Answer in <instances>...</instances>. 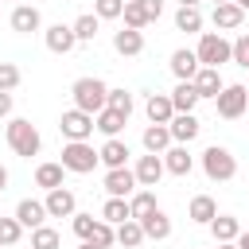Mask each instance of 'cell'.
Listing matches in <instances>:
<instances>
[{"mask_svg": "<svg viewBox=\"0 0 249 249\" xmlns=\"http://www.w3.org/2000/svg\"><path fill=\"white\" fill-rule=\"evenodd\" d=\"M70 97H74V109H82V113L97 117V113L109 105V86H105L101 78L86 74V78H78V82L70 86Z\"/></svg>", "mask_w": 249, "mask_h": 249, "instance_id": "cell-1", "label": "cell"}, {"mask_svg": "<svg viewBox=\"0 0 249 249\" xmlns=\"http://www.w3.org/2000/svg\"><path fill=\"white\" fill-rule=\"evenodd\" d=\"M4 140H8V148H12L16 156H23V160L39 156V148H43V136H39V128H35L27 117H16V121H8V128H4Z\"/></svg>", "mask_w": 249, "mask_h": 249, "instance_id": "cell-2", "label": "cell"}, {"mask_svg": "<svg viewBox=\"0 0 249 249\" xmlns=\"http://www.w3.org/2000/svg\"><path fill=\"white\" fill-rule=\"evenodd\" d=\"M195 54H198V66L218 70L222 62H233V43H226V39H222V31H202V39H198Z\"/></svg>", "mask_w": 249, "mask_h": 249, "instance_id": "cell-3", "label": "cell"}, {"mask_svg": "<svg viewBox=\"0 0 249 249\" xmlns=\"http://www.w3.org/2000/svg\"><path fill=\"white\" fill-rule=\"evenodd\" d=\"M66 171H74V175H89L97 163H101V156L93 152V144L89 140H66L62 144V160H58Z\"/></svg>", "mask_w": 249, "mask_h": 249, "instance_id": "cell-4", "label": "cell"}, {"mask_svg": "<svg viewBox=\"0 0 249 249\" xmlns=\"http://www.w3.org/2000/svg\"><path fill=\"white\" fill-rule=\"evenodd\" d=\"M202 171H206V179H210V183H230V179L237 175V160H233V152H230V148L210 144V148L202 152Z\"/></svg>", "mask_w": 249, "mask_h": 249, "instance_id": "cell-5", "label": "cell"}, {"mask_svg": "<svg viewBox=\"0 0 249 249\" xmlns=\"http://www.w3.org/2000/svg\"><path fill=\"white\" fill-rule=\"evenodd\" d=\"M214 109H218V117H222V121H237V117L249 109V89H245V86H237V82H233V86H226V89L218 93Z\"/></svg>", "mask_w": 249, "mask_h": 249, "instance_id": "cell-6", "label": "cell"}, {"mask_svg": "<svg viewBox=\"0 0 249 249\" xmlns=\"http://www.w3.org/2000/svg\"><path fill=\"white\" fill-rule=\"evenodd\" d=\"M93 117L89 113H82V109H66L62 117H58V132L66 136V140H89L93 136Z\"/></svg>", "mask_w": 249, "mask_h": 249, "instance_id": "cell-7", "label": "cell"}, {"mask_svg": "<svg viewBox=\"0 0 249 249\" xmlns=\"http://www.w3.org/2000/svg\"><path fill=\"white\" fill-rule=\"evenodd\" d=\"M136 171L132 167H113V171H105V191H109V198H132L136 195Z\"/></svg>", "mask_w": 249, "mask_h": 249, "instance_id": "cell-8", "label": "cell"}, {"mask_svg": "<svg viewBox=\"0 0 249 249\" xmlns=\"http://www.w3.org/2000/svg\"><path fill=\"white\" fill-rule=\"evenodd\" d=\"M43 43H47L51 54H70V51L78 47V35H74V27H66V23H54V27L43 31Z\"/></svg>", "mask_w": 249, "mask_h": 249, "instance_id": "cell-9", "label": "cell"}, {"mask_svg": "<svg viewBox=\"0 0 249 249\" xmlns=\"http://www.w3.org/2000/svg\"><path fill=\"white\" fill-rule=\"evenodd\" d=\"M132 171H136V183L152 191V187L163 179V171H167V167H163V156H152V152H148V156H140V160H136V167H132Z\"/></svg>", "mask_w": 249, "mask_h": 249, "instance_id": "cell-10", "label": "cell"}, {"mask_svg": "<svg viewBox=\"0 0 249 249\" xmlns=\"http://www.w3.org/2000/svg\"><path fill=\"white\" fill-rule=\"evenodd\" d=\"M47 218H51V214H47V202H39V198H19V206H16V222H19L23 230H39Z\"/></svg>", "mask_w": 249, "mask_h": 249, "instance_id": "cell-11", "label": "cell"}, {"mask_svg": "<svg viewBox=\"0 0 249 249\" xmlns=\"http://www.w3.org/2000/svg\"><path fill=\"white\" fill-rule=\"evenodd\" d=\"M47 214H51V218H74V214H78V198H74V191H66V187L47 191Z\"/></svg>", "mask_w": 249, "mask_h": 249, "instance_id": "cell-12", "label": "cell"}, {"mask_svg": "<svg viewBox=\"0 0 249 249\" xmlns=\"http://www.w3.org/2000/svg\"><path fill=\"white\" fill-rule=\"evenodd\" d=\"M39 27H43V16H39L35 4H16V8H12V31L31 35V31H39Z\"/></svg>", "mask_w": 249, "mask_h": 249, "instance_id": "cell-13", "label": "cell"}, {"mask_svg": "<svg viewBox=\"0 0 249 249\" xmlns=\"http://www.w3.org/2000/svg\"><path fill=\"white\" fill-rule=\"evenodd\" d=\"M144 113H148V121H152V124H171V117H175L171 93H148V101H144Z\"/></svg>", "mask_w": 249, "mask_h": 249, "instance_id": "cell-14", "label": "cell"}, {"mask_svg": "<svg viewBox=\"0 0 249 249\" xmlns=\"http://www.w3.org/2000/svg\"><path fill=\"white\" fill-rule=\"evenodd\" d=\"M163 167H167L171 175H179V179H183V175H191V171H195V156L187 152V144H171V148L163 152Z\"/></svg>", "mask_w": 249, "mask_h": 249, "instance_id": "cell-15", "label": "cell"}, {"mask_svg": "<svg viewBox=\"0 0 249 249\" xmlns=\"http://www.w3.org/2000/svg\"><path fill=\"white\" fill-rule=\"evenodd\" d=\"M202 66H198V54L195 51H187V47H179L175 54H171V74L179 78V82H195V74H198Z\"/></svg>", "mask_w": 249, "mask_h": 249, "instance_id": "cell-16", "label": "cell"}, {"mask_svg": "<svg viewBox=\"0 0 249 249\" xmlns=\"http://www.w3.org/2000/svg\"><path fill=\"white\" fill-rule=\"evenodd\" d=\"M167 128H171V140H175V144H191V140L198 136V128H202V124H198V117H195V113H175Z\"/></svg>", "mask_w": 249, "mask_h": 249, "instance_id": "cell-17", "label": "cell"}, {"mask_svg": "<svg viewBox=\"0 0 249 249\" xmlns=\"http://www.w3.org/2000/svg\"><path fill=\"white\" fill-rule=\"evenodd\" d=\"M97 156H101V163L113 171V167H128V156H132V152H128V144H124L121 136H113V140H105V144L97 148Z\"/></svg>", "mask_w": 249, "mask_h": 249, "instance_id": "cell-18", "label": "cell"}, {"mask_svg": "<svg viewBox=\"0 0 249 249\" xmlns=\"http://www.w3.org/2000/svg\"><path fill=\"white\" fill-rule=\"evenodd\" d=\"M140 140H144V152H152V156H163V152H167V148L175 144V140H171V128H167V124H148Z\"/></svg>", "mask_w": 249, "mask_h": 249, "instance_id": "cell-19", "label": "cell"}, {"mask_svg": "<svg viewBox=\"0 0 249 249\" xmlns=\"http://www.w3.org/2000/svg\"><path fill=\"white\" fill-rule=\"evenodd\" d=\"M210 19H214V27L218 31H233V27H241V19H245V12L230 0V4H214V12H210Z\"/></svg>", "mask_w": 249, "mask_h": 249, "instance_id": "cell-20", "label": "cell"}, {"mask_svg": "<svg viewBox=\"0 0 249 249\" xmlns=\"http://www.w3.org/2000/svg\"><path fill=\"white\" fill-rule=\"evenodd\" d=\"M187 218H191V222H198V226H210V222L218 218V202H214L210 195H195V198H191V206H187Z\"/></svg>", "mask_w": 249, "mask_h": 249, "instance_id": "cell-21", "label": "cell"}, {"mask_svg": "<svg viewBox=\"0 0 249 249\" xmlns=\"http://www.w3.org/2000/svg\"><path fill=\"white\" fill-rule=\"evenodd\" d=\"M113 51H117V54H124V58H136V54L144 51V35H140V31H132V27L117 31V35H113Z\"/></svg>", "mask_w": 249, "mask_h": 249, "instance_id": "cell-22", "label": "cell"}, {"mask_svg": "<svg viewBox=\"0 0 249 249\" xmlns=\"http://www.w3.org/2000/svg\"><path fill=\"white\" fill-rule=\"evenodd\" d=\"M195 89H198V97H214V101H218V93L226 89V82H222V74H218V70L202 66V70L195 74Z\"/></svg>", "mask_w": 249, "mask_h": 249, "instance_id": "cell-23", "label": "cell"}, {"mask_svg": "<svg viewBox=\"0 0 249 249\" xmlns=\"http://www.w3.org/2000/svg\"><path fill=\"white\" fill-rule=\"evenodd\" d=\"M210 233H214V241H218V245L237 241V237H241V222H237L233 214H218V218L210 222Z\"/></svg>", "mask_w": 249, "mask_h": 249, "instance_id": "cell-24", "label": "cell"}, {"mask_svg": "<svg viewBox=\"0 0 249 249\" xmlns=\"http://www.w3.org/2000/svg\"><path fill=\"white\" fill-rule=\"evenodd\" d=\"M198 101H202V97H198L195 82H179V86L171 89V105H175V113H195Z\"/></svg>", "mask_w": 249, "mask_h": 249, "instance_id": "cell-25", "label": "cell"}, {"mask_svg": "<svg viewBox=\"0 0 249 249\" xmlns=\"http://www.w3.org/2000/svg\"><path fill=\"white\" fill-rule=\"evenodd\" d=\"M140 226H144V237H148V241H167V237H171V218H167L163 210L148 214Z\"/></svg>", "mask_w": 249, "mask_h": 249, "instance_id": "cell-26", "label": "cell"}, {"mask_svg": "<svg viewBox=\"0 0 249 249\" xmlns=\"http://www.w3.org/2000/svg\"><path fill=\"white\" fill-rule=\"evenodd\" d=\"M62 175H66L62 163H39V167H35V187H43V191H58V187H62Z\"/></svg>", "mask_w": 249, "mask_h": 249, "instance_id": "cell-27", "label": "cell"}, {"mask_svg": "<svg viewBox=\"0 0 249 249\" xmlns=\"http://www.w3.org/2000/svg\"><path fill=\"white\" fill-rule=\"evenodd\" d=\"M148 237H144V226L136 222V218H128V222H121L117 226V245H124V249H140Z\"/></svg>", "mask_w": 249, "mask_h": 249, "instance_id": "cell-28", "label": "cell"}, {"mask_svg": "<svg viewBox=\"0 0 249 249\" xmlns=\"http://www.w3.org/2000/svg\"><path fill=\"white\" fill-rule=\"evenodd\" d=\"M124 121H128V117H121V113H117V109H109V105L93 117V124H97V132H105V140H113V136L124 128Z\"/></svg>", "mask_w": 249, "mask_h": 249, "instance_id": "cell-29", "label": "cell"}, {"mask_svg": "<svg viewBox=\"0 0 249 249\" xmlns=\"http://www.w3.org/2000/svg\"><path fill=\"white\" fill-rule=\"evenodd\" d=\"M128 206H132V218H136V222H144L148 214H156V210H160V202H156V195H152L148 187H140V191L128 198Z\"/></svg>", "mask_w": 249, "mask_h": 249, "instance_id": "cell-30", "label": "cell"}, {"mask_svg": "<svg viewBox=\"0 0 249 249\" xmlns=\"http://www.w3.org/2000/svg\"><path fill=\"white\" fill-rule=\"evenodd\" d=\"M101 218H105L109 226H121V222H128V218H132V206H128V198H105V206H101Z\"/></svg>", "mask_w": 249, "mask_h": 249, "instance_id": "cell-31", "label": "cell"}, {"mask_svg": "<svg viewBox=\"0 0 249 249\" xmlns=\"http://www.w3.org/2000/svg\"><path fill=\"white\" fill-rule=\"evenodd\" d=\"M152 19H148V12H144V4L140 0H124V27H132V31H144Z\"/></svg>", "mask_w": 249, "mask_h": 249, "instance_id": "cell-32", "label": "cell"}, {"mask_svg": "<svg viewBox=\"0 0 249 249\" xmlns=\"http://www.w3.org/2000/svg\"><path fill=\"white\" fill-rule=\"evenodd\" d=\"M70 27H74V35H78V43H89V39L97 35V27H101V19H97L93 12H86V16H78V19L70 23Z\"/></svg>", "mask_w": 249, "mask_h": 249, "instance_id": "cell-33", "label": "cell"}, {"mask_svg": "<svg viewBox=\"0 0 249 249\" xmlns=\"http://www.w3.org/2000/svg\"><path fill=\"white\" fill-rule=\"evenodd\" d=\"M58 245H62L58 230H51V226H39V230H31V249H58Z\"/></svg>", "mask_w": 249, "mask_h": 249, "instance_id": "cell-34", "label": "cell"}, {"mask_svg": "<svg viewBox=\"0 0 249 249\" xmlns=\"http://www.w3.org/2000/svg\"><path fill=\"white\" fill-rule=\"evenodd\" d=\"M175 27L179 31H202V12L198 8H179L175 12Z\"/></svg>", "mask_w": 249, "mask_h": 249, "instance_id": "cell-35", "label": "cell"}, {"mask_svg": "<svg viewBox=\"0 0 249 249\" xmlns=\"http://www.w3.org/2000/svg\"><path fill=\"white\" fill-rule=\"evenodd\" d=\"M89 241H93V245H101V249H109V245L117 241V226H109L105 218H97V226H93V233H89Z\"/></svg>", "mask_w": 249, "mask_h": 249, "instance_id": "cell-36", "label": "cell"}, {"mask_svg": "<svg viewBox=\"0 0 249 249\" xmlns=\"http://www.w3.org/2000/svg\"><path fill=\"white\" fill-rule=\"evenodd\" d=\"M93 16L97 19H117V16H124V0H93Z\"/></svg>", "mask_w": 249, "mask_h": 249, "instance_id": "cell-37", "label": "cell"}, {"mask_svg": "<svg viewBox=\"0 0 249 249\" xmlns=\"http://www.w3.org/2000/svg\"><path fill=\"white\" fill-rule=\"evenodd\" d=\"M19 233H23V226L16 222V214L12 218H0V245L8 249V245H16L19 241Z\"/></svg>", "mask_w": 249, "mask_h": 249, "instance_id": "cell-38", "label": "cell"}, {"mask_svg": "<svg viewBox=\"0 0 249 249\" xmlns=\"http://www.w3.org/2000/svg\"><path fill=\"white\" fill-rule=\"evenodd\" d=\"M109 109H117L121 117L132 113V93L128 89H109Z\"/></svg>", "mask_w": 249, "mask_h": 249, "instance_id": "cell-39", "label": "cell"}, {"mask_svg": "<svg viewBox=\"0 0 249 249\" xmlns=\"http://www.w3.org/2000/svg\"><path fill=\"white\" fill-rule=\"evenodd\" d=\"M16 86H19V66H16V62H0V89L12 93Z\"/></svg>", "mask_w": 249, "mask_h": 249, "instance_id": "cell-40", "label": "cell"}, {"mask_svg": "<svg viewBox=\"0 0 249 249\" xmlns=\"http://www.w3.org/2000/svg\"><path fill=\"white\" fill-rule=\"evenodd\" d=\"M93 226H97V218H93V214H74V233H78L82 241H89Z\"/></svg>", "mask_w": 249, "mask_h": 249, "instance_id": "cell-41", "label": "cell"}, {"mask_svg": "<svg viewBox=\"0 0 249 249\" xmlns=\"http://www.w3.org/2000/svg\"><path fill=\"white\" fill-rule=\"evenodd\" d=\"M233 62H237L241 70H249V35H237V39H233Z\"/></svg>", "mask_w": 249, "mask_h": 249, "instance_id": "cell-42", "label": "cell"}, {"mask_svg": "<svg viewBox=\"0 0 249 249\" xmlns=\"http://www.w3.org/2000/svg\"><path fill=\"white\" fill-rule=\"evenodd\" d=\"M140 4H144V12H148V19H152V23L163 16V0H140Z\"/></svg>", "mask_w": 249, "mask_h": 249, "instance_id": "cell-43", "label": "cell"}, {"mask_svg": "<svg viewBox=\"0 0 249 249\" xmlns=\"http://www.w3.org/2000/svg\"><path fill=\"white\" fill-rule=\"evenodd\" d=\"M8 113H12V93L0 89V117H8Z\"/></svg>", "mask_w": 249, "mask_h": 249, "instance_id": "cell-44", "label": "cell"}, {"mask_svg": "<svg viewBox=\"0 0 249 249\" xmlns=\"http://www.w3.org/2000/svg\"><path fill=\"white\" fill-rule=\"evenodd\" d=\"M4 191H8V167L0 163V195H4Z\"/></svg>", "mask_w": 249, "mask_h": 249, "instance_id": "cell-45", "label": "cell"}, {"mask_svg": "<svg viewBox=\"0 0 249 249\" xmlns=\"http://www.w3.org/2000/svg\"><path fill=\"white\" fill-rule=\"evenodd\" d=\"M237 249H249V230H241V237H237Z\"/></svg>", "mask_w": 249, "mask_h": 249, "instance_id": "cell-46", "label": "cell"}, {"mask_svg": "<svg viewBox=\"0 0 249 249\" xmlns=\"http://www.w3.org/2000/svg\"><path fill=\"white\" fill-rule=\"evenodd\" d=\"M179 8H198V0H179Z\"/></svg>", "mask_w": 249, "mask_h": 249, "instance_id": "cell-47", "label": "cell"}, {"mask_svg": "<svg viewBox=\"0 0 249 249\" xmlns=\"http://www.w3.org/2000/svg\"><path fill=\"white\" fill-rule=\"evenodd\" d=\"M78 249H101V245H93V241H82V245H78Z\"/></svg>", "mask_w": 249, "mask_h": 249, "instance_id": "cell-48", "label": "cell"}, {"mask_svg": "<svg viewBox=\"0 0 249 249\" xmlns=\"http://www.w3.org/2000/svg\"><path fill=\"white\" fill-rule=\"evenodd\" d=\"M233 4H237V8H241V12H249V0H233Z\"/></svg>", "mask_w": 249, "mask_h": 249, "instance_id": "cell-49", "label": "cell"}, {"mask_svg": "<svg viewBox=\"0 0 249 249\" xmlns=\"http://www.w3.org/2000/svg\"><path fill=\"white\" fill-rule=\"evenodd\" d=\"M218 249H237V241H226V245H218Z\"/></svg>", "mask_w": 249, "mask_h": 249, "instance_id": "cell-50", "label": "cell"}, {"mask_svg": "<svg viewBox=\"0 0 249 249\" xmlns=\"http://www.w3.org/2000/svg\"><path fill=\"white\" fill-rule=\"evenodd\" d=\"M214 4H230V0H214Z\"/></svg>", "mask_w": 249, "mask_h": 249, "instance_id": "cell-51", "label": "cell"}, {"mask_svg": "<svg viewBox=\"0 0 249 249\" xmlns=\"http://www.w3.org/2000/svg\"><path fill=\"white\" fill-rule=\"evenodd\" d=\"M0 4H4V0H0Z\"/></svg>", "mask_w": 249, "mask_h": 249, "instance_id": "cell-52", "label": "cell"}, {"mask_svg": "<svg viewBox=\"0 0 249 249\" xmlns=\"http://www.w3.org/2000/svg\"><path fill=\"white\" fill-rule=\"evenodd\" d=\"M19 4H23V0H19Z\"/></svg>", "mask_w": 249, "mask_h": 249, "instance_id": "cell-53", "label": "cell"}, {"mask_svg": "<svg viewBox=\"0 0 249 249\" xmlns=\"http://www.w3.org/2000/svg\"><path fill=\"white\" fill-rule=\"evenodd\" d=\"M0 249H4V245H0Z\"/></svg>", "mask_w": 249, "mask_h": 249, "instance_id": "cell-54", "label": "cell"}]
</instances>
